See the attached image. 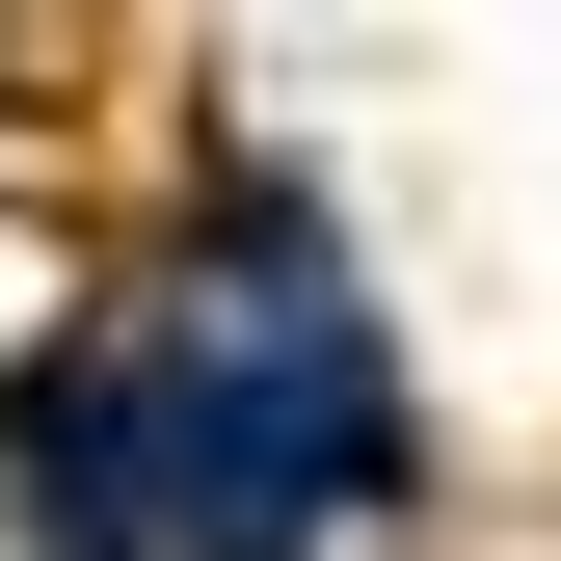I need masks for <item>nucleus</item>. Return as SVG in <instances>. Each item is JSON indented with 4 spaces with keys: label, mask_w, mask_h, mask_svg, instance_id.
I'll return each instance as SVG.
<instances>
[{
    "label": "nucleus",
    "mask_w": 561,
    "mask_h": 561,
    "mask_svg": "<svg viewBox=\"0 0 561 561\" xmlns=\"http://www.w3.org/2000/svg\"><path fill=\"white\" fill-rule=\"evenodd\" d=\"M134 375V481H161V561H347L401 508V347L347 295V241L295 187H215V241L161 267Z\"/></svg>",
    "instance_id": "nucleus-1"
}]
</instances>
